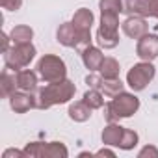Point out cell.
Listing matches in <instances>:
<instances>
[{"instance_id":"cell-1","label":"cell","mask_w":158,"mask_h":158,"mask_svg":"<svg viewBox=\"0 0 158 158\" xmlns=\"http://www.w3.org/2000/svg\"><path fill=\"white\" fill-rule=\"evenodd\" d=\"M74 93H76V86L69 78H63L58 82H47V86L41 88L35 95V108L48 110L56 104H65L74 97Z\"/></svg>"},{"instance_id":"cell-2","label":"cell","mask_w":158,"mask_h":158,"mask_svg":"<svg viewBox=\"0 0 158 158\" xmlns=\"http://www.w3.org/2000/svg\"><path fill=\"white\" fill-rule=\"evenodd\" d=\"M138 110H139V99L134 93L121 91L110 102L104 104V114L102 115H104L106 123H117L119 119L132 117Z\"/></svg>"},{"instance_id":"cell-3","label":"cell","mask_w":158,"mask_h":158,"mask_svg":"<svg viewBox=\"0 0 158 158\" xmlns=\"http://www.w3.org/2000/svg\"><path fill=\"white\" fill-rule=\"evenodd\" d=\"M97 43L104 50H112L119 45V13H101Z\"/></svg>"},{"instance_id":"cell-4","label":"cell","mask_w":158,"mask_h":158,"mask_svg":"<svg viewBox=\"0 0 158 158\" xmlns=\"http://www.w3.org/2000/svg\"><path fill=\"white\" fill-rule=\"evenodd\" d=\"M56 41L67 48L82 52L91 45V32H78L73 23H63L56 30Z\"/></svg>"},{"instance_id":"cell-5","label":"cell","mask_w":158,"mask_h":158,"mask_svg":"<svg viewBox=\"0 0 158 158\" xmlns=\"http://www.w3.org/2000/svg\"><path fill=\"white\" fill-rule=\"evenodd\" d=\"M37 50L34 47V43H21V45H11V48L8 52H4V63L6 67H10L11 71H21L26 69L34 58H35Z\"/></svg>"},{"instance_id":"cell-6","label":"cell","mask_w":158,"mask_h":158,"mask_svg":"<svg viewBox=\"0 0 158 158\" xmlns=\"http://www.w3.org/2000/svg\"><path fill=\"white\" fill-rule=\"evenodd\" d=\"M156 74V67L152 65V61H139V63H134L128 73H127V84L128 88L138 93V91H143Z\"/></svg>"},{"instance_id":"cell-7","label":"cell","mask_w":158,"mask_h":158,"mask_svg":"<svg viewBox=\"0 0 158 158\" xmlns=\"http://www.w3.org/2000/svg\"><path fill=\"white\" fill-rule=\"evenodd\" d=\"M35 69L45 82H58L67 78V65L56 54H45L43 58H39Z\"/></svg>"},{"instance_id":"cell-8","label":"cell","mask_w":158,"mask_h":158,"mask_svg":"<svg viewBox=\"0 0 158 158\" xmlns=\"http://www.w3.org/2000/svg\"><path fill=\"white\" fill-rule=\"evenodd\" d=\"M136 56L141 61H154L158 58V35L145 34L136 43Z\"/></svg>"},{"instance_id":"cell-9","label":"cell","mask_w":158,"mask_h":158,"mask_svg":"<svg viewBox=\"0 0 158 158\" xmlns=\"http://www.w3.org/2000/svg\"><path fill=\"white\" fill-rule=\"evenodd\" d=\"M121 30L127 37L130 39H141L145 34H149V24L147 19L141 15H130L121 23Z\"/></svg>"},{"instance_id":"cell-10","label":"cell","mask_w":158,"mask_h":158,"mask_svg":"<svg viewBox=\"0 0 158 158\" xmlns=\"http://www.w3.org/2000/svg\"><path fill=\"white\" fill-rule=\"evenodd\" d=\"M10 106L15 114H26L32 108H35V95H32L30 91H15L10 97Z\"/></svg>"},{"instance_id":"cell-11","label":"cell","mask_w":158,"mask_h":158,"mask_svg":"<svg viewBox=\"0 0 158 158\" xmlns=\"http://www.w3.org/2000/svg\"><path fill=\"white\" fill-rule=\"evenodd\" d=\"M80 56H82V63H84V67H86L89 73H97V71L101 69L102 61H104V54H102V50H101L99 47H93V45H89L86 50H82Z\"/></svg>"},{"instance_id":"cell-12","label":"cell","mask_w":158,"mask_h":158,"mask_svg":"<svg viewBox=\"0 0 158 158\" xmlns=\"http://www.w3.org/2000/svg\"><path fill=\"white\" fill-rule=\"evenodd\" d=\"M71 23L74 24V28H76L78 32H91V26H93V23H95V15H93L91 10L80 8V10L74 11Z\"/></svg>"},{"instance_id":"cell-13","label":"cell","mask_w":158,"mask_h":158,"mask_svg":"<svg viewBox=\"0 0 158 158\" xmlns=\"http://www.w3.org/2000/svg\"><path fill=\"white\" fill-rule=\"evenodd\" d=\"M39 73L32 71V69H21L17 71V88L21 91H30L34 93L37 89V82H39V78H37Z\"/></svg>"},{"instance_id":"cell-14","label":"cell","mask_w":158,"mask_h":158,"mask_svg":"<svg viewBox=\"0 0 158 158\" xmlns=\"http://www.w3.org/2000/svg\"><path fill=\"white\" fill-rule=\"evenodd\" d=\"M123 130H125V127H121L119 123H108L101 134L102 143L108 147H117L121 138H123Z\"/></svg>"},{"instance_id":"cell-15","label":"cell","mask_w":158,"mask_h":158,"mask_svg":"<svg viewBox=\"0 0 158 158\" xmlns=\"http://www.w3.org/2000/svg\"><path fill=\"white\" fill-rule=\"evenodd\" d=\"M91 112H93V110H91L84 101L71 102V104H69V110H67L69 119L74 121V123H86V121L91 117Z\"/></svg>"},{"instance_id":"cell-16","label":"cell","mask_w":158,"mask_h":158,"mask_svg":"<svg viewBox=\"0 0 158 158\" xmlns=\"http://www.w3.org/2000/svg\"><path fill=\"white\" fill-rule=\"evenodd\" d=\"M19 88H17V73L11 71L10 67H6L0 74V93L2 97H10L11 93H15Z\"/></svg>"},{"instance_id":"cell-17","label":"cell","mask_w":158,"mask_h":158,"mask_svg":"<svg viewBox=\"0 0 158 158\" xmlns=\"http://www.w3.org/2000/svg\"><path fill=\"white\" fill-rule=\"evenodd\" d=\"M10 37H11V43H13V45L32 43V39H34V30H32L28 24H19V26H13V28H11Z\"/></svg>"},{"instance_id":"cell-18","label":"cell","mask_w":158,"mask_h":158,"mask_svg":"<svg viewBox=\"0 0 158 158\" xmlns=\"http://www.w3.org/2000/svg\"><path fill=\"white\" fill-rule=\"evenodd\" d=\"M99 89L104 93V97L114 99L115 95H119L121 91H125V84L121 82V78H102Z\"/></svg>"},{"instance_id":"cell-19","label":"cell","mask_w":158,"mask_h":158,"mask_svg":"<svg viewBox=\"0 0 158 158\" xmlns=\"http://www.w3.org/2000/svg\"><path fill=\"white\" fill-rule=\"evenodd\" d=\"M69 151L61 141H48L43 145V158H67Z\"/></svg>"},{"instance_id":"cell-20","label":"cell","mask_w":158,"mask_h":158,"mask_svg":"<svg viewBox=\"0 0 158 158\" xmlns=\"http://www.w3.org/2000/svg\"><path fill=\"white\" fill-rule=\"evenodd\" d=\"M91 110H101V108H104V93L101 91V89H95V88H89L86 93H84V99H82Z\"/></svg>"},{"instance_id":"cell-21","label":"cell","mask_w":158,"mask_h":158,"mask_svg":"<svg viewBox=\"0 0 158 158\" xmlns=\"http://www.w3.org/2000/svg\"><path fill=\"white\" fill-rule=\"evenodd\" d=\"M136 15H141L145 19L149 17L158 19V0H138Z\"/></svg>"},{"instance_id":"cell-22","label":"cell","mask_w":158,"mask_h":158,"mask_svg":"<svg viewBox=\"0 0 158 158\" xmlns=\"http://www.w3.org/2000/svg\"><path fill=\"white\" fill-rule=\"evenodd\" d=\"M101 76L102 78H119V73H121V65L115 58H104L101 69H99Z\"/></svg>"},{"instance_id":"cell-23","label":"cell","mask_w":158,"mask_h":158,"mask_svg":"<svg viewBox=\"0 0 158 158\" xmlns=\"http://www.w3.org/2000/svg\"><path fill=\"white\" fill-rule=\"evenodd\" d=\"M138 143H139L138 132L132 130V128H125V130H123V138H121V141H119L117 147H119L121 151H132Z\"/></svg>"},{"instance_id":"cell-24","label":"cell","mask_w":158,"mask_h":158,"mask_svg":"<svg viewBox=\"0 0 158 158\" xmlns=\"http://www.w3.org/2000/svg\"><path fill=\"white\" fill-rule=\"evenodd\" d=\"M101 13H121V0H99Z\"/></svg>"},{"instance_id":"cell-25","label":"cell","mask_w":158,"mask_h":158,"mask_svg":"<svg viewBox=\"0 0 158 158\" xmlns=\"http://www.w3.org/2000/svg\"><path fill=\"white\" fill-rule=\"evenodd\" d=\"M43 141H30L26 143L24 147V152L26 156H32V158H43Z\"/></svg>"},{"instance_id":"cell-26","label":"cell","mask_w":158,"mask_h":158,"mask_svg":"<svg viewBox=\"0 0 158 158\" xmlns=\"http://www.w3.org/2000/svg\"><path fill=\"white\" fill-rule=\"evenodd\" d=\"M121 8H123V11H121V13H125L127 17H130V15H136L138 0H121Z\"/></svg>"},{"instance_id":"cell-27","label":"cell","mask_w":158,"mask_h":158,"mask_svg":"<svg viewBox=\"0 0 158 158\" xmlns=\"http://www.w3.org/2000/svg\"><path fill=\"white\" fill-rule=\"evenodd\" d=\"M0 6L6 11H19L23 6V0H0Z\"/></svg>"},{"instance_id":"cell-28","label":"cell","mask_w":158,"mask_h":158,"mask_svg":"<svg viewBox=\"0 0 158 158\" xmlns=\"http://www.w3.org/2000/svg\"><path fill=\"white\" fill-rule=\"evenodd\" d=\"M158 158V149L154 145H145L139 152H138V158Z\"/></svg>"},{"instance_id":"cell-29","label":"cell","mask_w":158,"mask_h":158,"mask_svg":"<svg viewBox=\"0 0 158 158\" xmlns=\"http://www.w3.org/2000/svg\"><path fill=\"white\" fill-rule=\"evenodd\" d=\"M101 82H102V76H101V73H99V74H95V73H89V74L86 76V84H88L89 88H95V89H99V88H101Z\"/></svg>"},{"instance_id":"cell-30","label":"cell","mask_w":158,"mask_h":158,"mask_svg":"<svg viewBox=\"0 0 158 158\" xmlns=\"http://www.w3.org/2000/svg\"><path fill=\"white\" fill-rule=\"evenodd\" d=\"M2 158H26V152H24V149L23 151L21 149H6L2 152Z\"/></svg>"},{"instance_id":"cell-31","label":"cell","mask_w":158,"mask_h":158,"mask_svg":"<svg viewBox=\"0 0 158 158\" xmlns=\"http://www.w3.org/2000/svg\"><path fill=\"white\" fill-rule=\"evenodd\" d=\"M10 43H11V37H10V34H2V54L4 52H8L11 47H10Z\"/></svg>"},{"instance_id":"cell-32","label":"cell","mask_w":158,"mask_h":158,"mask_svg":"<svg viewBox=\"0 0 158 158\" xmlns=\"http://www.w3.org/2000/svg\"><path fill=\"white\" fill-rule=\"evenodd\" d=\"M95 156H110V158H115V152H114L112 149H108V145H106V147H102L101 151H97Z\"/></svg>"},{"instance_id":"cell-33","label":"cell","mask_w":158,"mask_h":158,"mask_svg":"<svg viewBox=\"0 0 158 158\" xmlns=\"http://www.w3.org/2000/svg\"><path fill=\"white\" fill-rule=\"evenodd\" d=\"M78 156H80V158H84V156H89V158H91L93 154H91V152H80V154H78Z\"/></svg>"}]
</instances>
